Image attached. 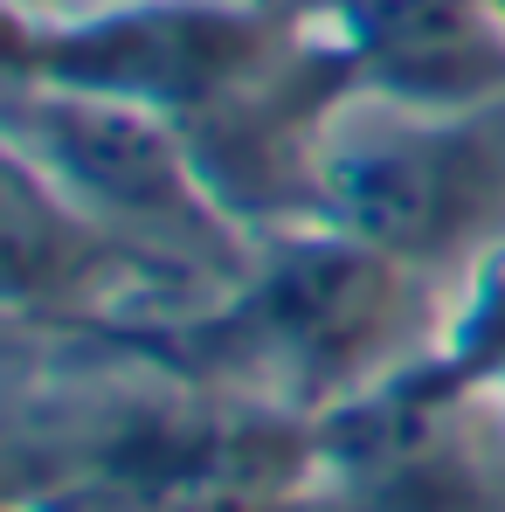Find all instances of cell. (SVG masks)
<instances>
[{"instance_id":"obj_1","label":"cell","mask_w":505,"mask_h":512,"mask_svg":"<svg viewBox=\"0 0 505 512\" xmlns=\"http://www.w3.org/2000/svg\"><path fill=\"white\" fill-rule=\"evenodd\" d=\"M450 319L457 291H443L436 277L326 222H277L256 229V250L229 291L180 333L139 346V360L326 423L416 374L450 340Z\"/></svg>"},{"instance_id":"obj_5","label":"cell","mask_w":505,"mask_h":512,"mask_svg":"<svg viewBox=\"0 0 505 512\" xmlns=\"http://www.w3.org/2000/svg\"><path fill=\"white\" fill-rule=\"evenodd\" d=\"M14 7H70V0H14Z\"/></svg>"},{"instance_id":"obj_3","label":"cell","mask_w":505,"mask_h":512,"mask_svg":"<svg viewBox=\"0 0 505 512\" xmlns=\"http://www.w3.org/2000/svg\"><path fill=\"white\" fill-rule=\"evenodd\" d=\"M7 160L118 243L201 277L229 284L256 250V229L222 201L194 139L160 111L7 77Z\"/></svg>"},{"instance_id":"obj_2","label":"cell","mask_w":505,"mask_h":512,"mask_svg":"<svg viewBox=\"0 0 505 512\" xmlns=\"http://www.w3.org/2000/svg\"><path fill=\"white\" fill-rule=\"evenodd\" d=\"M298 222H326L464 298L505 263V97L471 111L339 97L305 153Z\"/></svg>"},{"instance_id":"obj_4","label":"cell","mask_w":505,"mask_h":512,"mask_svg":"<svg viewBox=\"0 0 505 512\" xmlns=\"http://www.w3.org/2000/svg\"><path fill=\"white\" fill-rule=\"evenodd\" d=\"M346 97L471 111L505 97V0H298Z\"/></svg>"}]
</instances>
